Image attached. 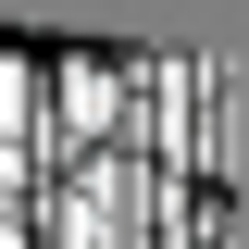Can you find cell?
Here are the masks:
<instances>
[{"label":"cell","instance_id":"2","mask_svg":"<svg viewBox=\"0 0 249 249\" xmlns=\"http://www.w3.org/2000/svg\"><path fill=\"white\" fill-rule=\"evenodd\" d=\"M37 124V50H0V150H25Z\"/></svg>","mask_w":249,"mask_h":249},{"label":"cell","instance_id":"1","mask_svg":"<svg viewBox=\"0 0 249 249\" xmlns=\"http://www.w3.org/2000/svg\"><path fill=\"white\" fill-rule=\"evenodd\" d=\"M112 137H124V50H62V62H37V124H25L37 175L100 162Z\"/></svg>","mask_w":249,"mask_h":249}]
</instances>
